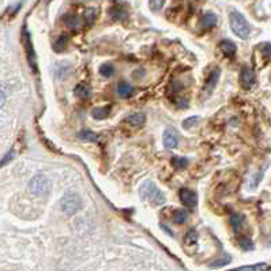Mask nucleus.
Returning a JSON list of instances; mask_svg holds the SVG:
<instances>
[{
	"label": "nucleus",
	"instance_id": "nucleus-1",
	"mask_svg": "<svg viewBox=\"0 0 271 271\" xmlns=\"http://www.w3.org/2000/svg\"><path fill=\"white\" fill-rule=\"evenodd\" d=\"M229 22H230V29H232V32H233L239 38L247 40V38L250 37V25H248L247 19L244 18L243 14H240V13L236 11V10L230 11V14H229Z\"/></svg>",
	"mask_w": 271,
	"mask_h": 271
},
{
	"label": "nucleus",
	"instance_id": "nucleus-2",
	"mask_svg": "<svg viewBox=\"0 0 271 271\" xmlns=\"http://www.w3.org/2000/svg\"><path fill=\"white\" fill-rule=\"evenodd\" d=\"M141 199L147 200L151 205H156V206H161L166 202V198L162 191L158 190V187L153 181H144L141 186Z\"/></svg>",
	"mask_w": 271,
	"mask_h": 271
},
{
	"label": "nucleus",
	"instance_id": "nucleus-3",
	"mask_svg": "<svg viewBox=\"0 0 271 271\" xmlns=\"http://www.w3.org/2000/svg\"><path fill=\"white\" fill-rule=\"evenodd\" d=\"M60 208L67 215H74L82 208V198L77 192H67L60 200Z\"/></svg>",
	"mask_w": 271,
	"mask_h": 271
},
{
	"label": "nucleus",
	"instance_id": "nucleus-4",
	"mask_svg": "<svg viewBox=\"0 0 271 271\" xmlns=\"http://www.w3.org/2000/svg\"><path fill=\"white\" fill-rule=\"evenodd\" d=\"M29 191L36 196H44L50 191V183L43 175H37L29 183Z\"/></svg>",
	"mask_w": 271,
	"mask_h": 271
},
{
	"label": "nucleus",
	"instance_id": "nucleus-5",
	"mask_svg": "<svg viewBox=\"0 0 271 271\" xmlns=\"http://www.w3.org/2000/svg\"><path fill=\"white\" fill-rule=\"evenodd\" d=\"M23 47L26 49V55H28V60L32 68L37 71V64H36V53H34V48H33V44L30 40V34H29L28 29L23 30Z\"/></svg>",
	"mask_w": 271,
	"mask_h": 271
},
{
	"label": "nucleus",
	"instance_id": "nucleus-6",
	"mask_svg": "<svg viewBox=\"0 0 271 271\" xmlns=\"http://www.w3.org/2000/svg\"><path fill=\"white\" fill-rule=\"evenodd\" d=\"M178 198L180 202L184 205V206L192 208L198 205V195L192 190H188V188H181L178 191Z\"/></svg>",
	"mask_w": 271,
	"mask_h": 271
},
{
	"label": "nucleus",
	"instance_id": "nucleus-7",
	"mask_svg": "<svg viewBox=\"0 0 271 271\" xmlns=\"http://www.w3.org/2000/svg\"><path fill=\"white\" fill-rule=\"evenodd\" d=\"M178 134L176 129L173 128H168L165 129L164 132V146L166 147V149H176L178 144Z\"/></svg>",
	"mask_w": 271,
	"mask_h": 271
},
{
	"label": "nucleus",
	"instance_id": "nucleus-8",
	"mask_svg": "<svg viewBox=\"0 0 271 271\" xmlns=\"http://www.w3.org/2000/svg\"><path fill=\"white\" fill-rule=\"evenodd\" d=\"M220 70L218 68H215L213 71L208 74V77L206 79V83H205V87H203V93L208 96V94H211V92L215 89V86L218 83V79H220Z\"/></svg>",
	"mask_w": 271,
	"mask_h": 271
},
{
	"label": "nucleus",
	"instance_id": "nucleus-9",
	"mask_svg": "<svg viewBox=\"0 0 271 271\" xmlns=\"http://www.w3.org/2000/svg\"><path fill=\"white\" fill-rule=\"evenodd\" d=\"M256 80V77H255V72L250 70V68H243L241 70V74H240V83L243 87L245 89H250L254 86Z\"/></svg>",
	"mask_w": 271,
	"mask_h": 271
},
{
	"label": "nucleus",
	"instance_id": "nucleus-10",
	"mask_svg": "<svg viewBox=\"0 0 271 271\" xmlns=\"http://www.w3.org/2000/svg\"><path fill=\"white\" fill-rule=\"evenodd\" d=\"M200 25L203 29H211L217 25V15L213 13H206L200 18Z\"/></svg>",
	"mask_w": 271,
	"mask_h": 271
},
{
	"label": "nucleus",
	"instance_id": "nucleus-11",
	"mask_svg": "<svg viewBox=\"0 0 271 271\" xmlns=\"http://www.w3.org/2000/svg\"><path fill=\"white\" fill-rule=\"evenodd\" d=\"M220 49L229 57H233L236 55V50H237V47L235 45V43L229 41V40H223L220 43Z\"/></svg>",
	"mask_w": 271,
	"mask_h": 271
},
{
	"label": "nucleus",
	"instance_id": "nucleus-12",
	"mask_svg": "<svg viewBox=\"0 0 271 271\" xmlns=\"http://www.w3.org/2000/svg\"><path fill=\"white\" fill-rule=\"evenodd\" d=\"M134 93V87L127 83V82H120L117 85V94L122 97V98H128Z\"/></svg>",
	"mask_w": 271,
	"mask_h": 271
},
{
	"label": "nucleus",
	"instance_id": "nucleus-13",
	"mask_svg": "<svg viewBox=\"0 0 271 271\" xmlns=\"http://www.w3.org/2000/svg\"><path fill=\"white\" fill-rule=\"evenodd\" d=\"M111 113V107L107 105V107H100V108H94L93 111H92V116H93L94 119H97V120H104V119H107L108 116Z\"/></svg>",
	"mask_w": 271,
	"mask_h": 271
},
{
	"label": "nucleus",
	"instance_id": "nucleus-14",
	"mask_svg": "<svg viewBox=\"0 0 271 271\" xmlns=\"http://www.w3.org/2000/svg\"><path fill=\"white\" fill-rule=\"evenodd\" d=\"M74 93L77 94L79 98L87 100V98L90 97V89H89V86L85 85V83H79L78 86H75Z\"/></svg>",
	"mask_w": 271,
	"mask_h": 271
},
{
	"label": "nucleus",
	"instance_id": "nucleus-15",
	"mask_svg": "<svg viewBox=\"0 0 271 271\" xmlns=\"http://www.w3.org/2000/svg\"><path fill=\"white\" fill-rule=\"evenodd\" d=\"M109 14H111V16L113 18L114 21H124V19L128 16L127 11L123 10L122 7H113L109 11Z\"/></svg>",
	"mask_w": 271,
	"mask_h": 271
},
{
	"label": "nucleus",
	"instance_id": "nucleus-16",
	"mask_svg": "<svg viewBox=\"0 0 271 271\" xmlns=\"http://www.w3.org/2000/svg\"><path fill=\"white\" fill-rule=\"evenodd\" d=\"M144 122H146V117H144V114L142 113L131 114V116H128V117L126 119V123H128L131 126H142Z\"/></svg>",
	"mask_w": 271,
	"mask_h": 271
},
{
	"label": "nucleus",
	"instance_id": "nucleus-17",
	"mask_svg": "<svg viewBox=\"0 0 271 271\" xmlns=\"http://www.w3.org/2000/svg\"><path fill=\"white\" fill-rule=\"evenodd\" d=\"M64 22H65V25L71 29H80V26H82L80 18H78V16H74V15H67V16H64Z\"/></svg>",
	"mask_w": 271,
	"mask_h": 271
},
{
	"label": "nucleus",
	"instance_id": "nucleus-18",
	"mask_svg": "<svg viewBox=\"0 0 271 271\" xmlns=\"http://www.w3.org/2000/svg\"><path fill=\"white\" fill-rule=\"evenodd\" d=\"M79 138L82 141H90V142H97L98 141V135L94 134L93 131H89V129H83L79 132Z\"/></svg>",
	"mask_w": 271,
	"mask_h": 271
},
{
	"label": "nucleus",
	"instance_id": "nucleus-19",
	"mask_svg": "<svg viewBox=\"0 0 271 271\" xmlns=\"http://www.w3.org/2000/svg\"><path fill=\"white\" fill-rule=\"evenodd\" d=\"M114 72V68L113 65L111 64V63H104V64L100 65V74L102 77H105V78H111L112 75H113Z\"/></svg>",
	"mask_w": 271,
	"mask_h": 271
},
{
	"label": "nucleus",
	"instance_id": "nucleus-20",
	"mask_svg": "<svg viewBox=\"0 0 271 271\" xmlns=\"http://www.w3.org/2000/svg\"><path fill=\"white\" fill-rule=\"evenodd\" d=\"M67 44H68L67 36L59 37L56 40V43H55V50H56V52H63V50L67 48Z\"/></svg>",
	"mask_w": 271,
	"mask_h": 271
},
{
	"label": "nucleus",
	"instance_id": "nucleus-21",
	"mask_svg": "<svg viewBox=\"0 0 271 271\" xmlns=\"http://www.w3.org/2000/svg\"><path fill=\"white\" fill-rule=\"evenodd\" d=\"M233 271H267V266L264 263L255 264V266H245V267H240Z\"/></svg>",
	"mask_w": 271,
	"mask_h": 271
},
{
	"label": "nucleus",
	"instance_id": "nucleus-22",
	"mask_svg": "<svg viewBox=\"0 0 271 271\" xmlns=\"http://www.w3.org/2000/svg\"><path fill=\"white\" fill-rule=\"evenodd\" d=\"M196 243H198V233L192 229L186 235V244L187 245H195Z\"/></svg>",
	"mask_w": 271,
	"mask_h": 271
},
{
	"label": "nucleus",
	"instance_id": "nucleus-23",
	"mask_svg": "<svg viewBox=\"0 0 271 271\" xmlns=\"http://www.w3.org/2000/svg\"><path fill=\"white\" fill-rule=\"evenodd\" d=\"M173 221L176 223H184L187 221V213L183 211V210H177L175 211V215H173Z\"/></svg>",
	"mask_w": 271,
	"mask_h": 271
},
{
	"label": "nucleus",
	"instance_id": "nucleus-24",
	"mask_svg": "<svg viewBox=\"0 0 271 271\" xmlns=\"http://www.w3.org/2000/svg\"><path fill=\"white\" fill-rule=\"evenodd\" d=\"M239 243H240V247L245 251H250L254 248V243H252V240L248 239V237H241Z\"/></svg>",
	"mask_w": 271,
	"mask_h": 271
},
{
	"label": "nucleus",
	"instance_id": "nucleus-25",
	"mask_svg": "<svg viewBox=\"0 0 271 271\" xmlns=\"http://www.w3.org/2000/svg\"><path fill=\"white\" fill-rule=\"evenodd\" d=\"M150 8L153 10V11H159L161 8L164 7L165 4V0H150Z\"/></svg>",
	"mask_w": 271,
	"mask_h": 271
},
{
	"label": "nucleus",
	"instance_id": "nucleus-26",
	"mask_svg": "<svg viewBox=\"0 0 271 271\" xmlns=\"http://www.w3.org/2000/svg\"><path fill=\"white\" fill-rule=\"evenodd\" d=\"M230 223H232V226H233L235 230H239L240 226H241V218L237 214H232L230 215Z\"/></svg>",
	"mask_w": 271,
	"mask_h": 271
},
{
	"label": "nucleus",
	"instance_id": "nucleus-27",
	"mask_svg": "<svg viewBox=\"0 0 271 271\" xmlns=\"http://www.w3.org/2000/svg\"><path fill=\"white\" fill-rule=\"evenodd\" d=\"M173 165L177 168V169H181V168H184L188 165V161H187V158H178V157H175L173 158Z\"/></svg>",
	"mask_w": 271,
	"mask_h": 271
},
{
	"label": "nucleus",
	"instance_id": "nucleus-28",
	"mask_svg": "<svg viewBox=\"0 0 271 271\" xmlns=\"http://www.w3.org/2000/svg\"><path fill=\"white\" fill-rule=\"evenodd\" d=\"M198 120H199L198 116H191V117H188V119H186V120L183 122V126H184L186 128H190V127H192L195 123H198Z\"/></svg>",
	"mask_w": 271,
	"mask_h": 271
},
{
	"label": "nucleus",
	"instance_id": "nucleus-29",
	"mask_svg": "<svg viewBox=\"0 0 271 271\" xmlns=\"http://www.w3.org/2000/svg\"><path fill=\"white\" fill-rule=\"evenodd\" d=\"M94 19H96V11L93 8H90L87 13H86V23L87 25H93Z\"/></svg>",
	"mask_w": 271,
	"mask_h": 271
},
{
	"label": "nucleus",
	"instance_id": "nucleus-30",
	"mask_svg": "<svg viewBox=\"0 0 271 271\" xmlns=\"http://www.w3.org/2000/svg\"><path fill=\"white\" fill-rule=\"evenodd\" d=\"M230 262V257L226 256L225 259H220V260H215L214 263L210 264V267H221V266H225Z\"/></svg>",
	"mask_w": 271,
	"mask_h": 271
},
{
	"label": "nucleus",
	"instance_id": "nucleus-31",
	"mask_svg": "<svg viewBox=\"0 0 271 271\" xmlns=\"http://www.w3.org/2000/svg\"><path fill=\"white\" fill-rule=\"evenodd\" d=\"M260 47H262V52H263V53H266V55L271 56V43L262 44Z\"/></svg>",
	"mask_w": 271,
	"mask_h": 271
},
{
	"label": "nucleus",
	"instance_id": "nucleus-32",
	"mask_svg": "<svg viewBox=\"0 0 271 271\" xmlns=\"http://www.w3.org/2000/svg\"><path fill=\"white\" fill-rule=\"evenodd\" d=\"M13 156H14V153H13V151H10L7 156L3 158V161H0V166H3V165L7 164L8 161H11V158H13Z\"/></svg>",
	"mask_w": 271,
	"mask_h": 271
},
{
	"label": "nucleus",
	"instance_id": "nucleus-33",
	"mask_svg": "<svg viewBox=\"0 0 271 271\" xmlns=\"http://www.w3.org/2000/svg\"><path fill=\"white\" fill-rule=\"evenodd\" d=\"M4 102H6V96H4V93H3V92L0 90V109L3 108Z\"/></svg>",
	"mask_w": 271,
	"mask_h": 271
},
{
	"label": "nucleus",
	"instance_id": "nucleus-34",
	"mask_svg": "<svg viewBox=\"0 0 271 271\" xmlns=\"http://www.w3.org/2000/svg\"><path fill=\"white\" fill-rule=\"evenodd\" d=\"M267 271H271V267H270V269H267Z\"/></svg>",
	"mask_w": 271,
	"mask_h": 271
}]
</instances>
